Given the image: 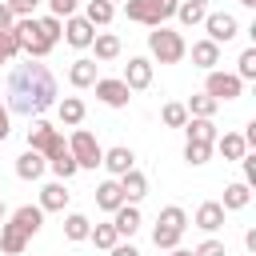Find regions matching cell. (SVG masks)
Returning a JSON list of instances; mask_svg holds the SVG:
<instances>
[{
    "instance_id": "cell-36",
    "label": "cell",
    "mask_w": 256,
    "mask_h": 256,
    "mask_svg": "<svg viewBox=\"0 0 256 256\" xmlns=\"http://www.w3.org/2000/svg\"><path fill=\"white\" fill-rule=\"evenodd\" d=\"M236 64H240V68H236V76H240V80H256V48H244Z\"/></svg>"
},
{
    "instance_id": "cell-35",
    "label": "cell",
    "mask_w": 256,
    "mask_h": 256,
    "mask_svg": "<svg viewBox=\"0 0 256 256\" xmlns=\"http://www.w3.org/2000/svg\"><path fill=\"white\" fill-rule=\"evenodd\" d=\"M48 168H52L60 180H72V176L80 172V168H76V160H72V152H60L56 160H48Z\"/></svg>"
},
{
    "instance_id": "cell-37",
    "label": "cell",
    "mask_w": 256,
    "mask_h": 256,
    "mask_svg": "<svg viewBox=\"0 0 256 256\" xmlns=\"http://www.w3.org/2000/svg\"><path fill=\"white\" fill-rule=\"evenodd\" d=\"M208 156H212V144H196V140L184 144V160L188 164H208Z\"/></svg>"
},
{
    "instance_id": "cell-33",
    "label": "cell",
    "mask_w": 256,
    "mask_h": 256,
    "mask_svg": "<svg viewBox=\"0 0 256 256\" xmlns=\"http://www.w3.org/2000/svg\"><path fill=\"white\" fill-rule=\"evenodd\" d=\"M88 240H92L96 248H116V244H120V236H116L112 224H96V228L88 232Z\"/></svg>"
},
{
    "instance_id": "cell-26",
    "label": "cell",
    "mask_w": 256,
    "mask_h": 256,
    "mask_svg": "<svg viewBox=\"0 0 256 256\" xmlns=\"http://www.w3.org/2000/svg\"><path fill=\"white\" fill-rule=\"evenodd\" d=\"M56 116H60V124L76 128V124L84 120V100H80V96H64V100L56 104Z\"/></svg>"
},
{
    "instance_id": "cell-41",
    "label": "cell",
    "mask_w": 256,
    "mask_h": 256,
    "mask_svg": "<svg viewBox=\"0 0 256 256\" xmlns=\"http://www.w3.org/2000/svg\"><path fill=\"white\" fill-rule=\"evenodd\" d=\"M76 4H80V0H48V8H52V16H56V20L76 16Z\"/></svg>"
},
{
    "instance_id": "cell-51",
    "label": "cell",
    "mask_w": 256,
    "mask_h": 256,
    "mask_svg": "<svg viewBox=\"0 0 256 256\" xmlns=\"http://www.w3.org/2000/svg\"><path fill=\"white\" fill-rule=\"evenodd\" d=\"M108 4H112V8H116V4H124V0H108Z\"/></svg>"
},
{
    "instance_id": "cell-34",
    "label": "cell",
    "mask_w": 256,
    "mask_h": 256,
    "mask_svg": "<svg viewBox=\"0 0 256 256\" xmlns=\"http://www.w3.org/2000/svg\"><path fill=\"white\" fill-rule=\"evenodd\" d=\"M176 16H180V24H204V4H192V0H184V4H176Z\"/></svg>"
},
{
    "instance_id": "cell-48",
    "label": "cell",
    "mask_w": 256,
    "mask_h": 256,
    "mask_svg": "<svg viewBox=\"0 0 256 256\" xmlns=\"http://www.w3.org/2000/svg\"><path fill=\"white\" fill-rule=\"evenodd\" d=\"M168 252H172V256H192L188 248H168Z\"/></svg>"
},
{
    "instance_id": "cell-29",
    "label": "cell",
    "mask_w": 256,
    "mask_h": 256,
    "mask_svg": "<svg viewBox=\"0 0 256 256\" xmlns=\"http://www.w3.org/2000/svg\"><path fill=\"white\" fill-rule=\"evenodd\" d=\"M112 16H116V8H112L108 0H88V8H84V20H88L92 28H96V24H108Z\"/></svg>"
},
{
    "instance_id": "cell-23",
    "label": "cell",
    "mask_w": 256,
    "mask_h": 256,
    "mask_svg": "<svg viewBox=\"0 0 256 256\" xmlns=\"http://www.w3.org/2000/svg\"><path fill=\"white\" fill-rule=\"evenodd\" d=\"M184 132H188V140H196V144H216V124L212 120H200V116H188V124H184Z\"/></svg>"
},
{
    "instance_id": "cell-39",
    "label": "cell",
    "mask_w": 256,
    "mask_h": 256,
    "mask_svg": "<svg viewBox=\"0 0 256 256\" xmlns=\"http://www.w3.org/2000/svg\"><path fill=\"white\" fill-rule=\"evenodd\" d=\"M36 24H40V32H44V36H48L52 44H56V40H60V32H64V20H56L52 12H48V16H40Z\"/></svg>"
},
{
    "instance_id": "cell-20",
    "label": "cell",
    "mask_w": 256,
    "mask_h": 256,
    "mask_svg": "<svg viewBox=\"0 0 256 256\" xmlns=\"http://www.w3.org/2000/svg\"><path fill=\"white\" fill-rule=\"evenodd\" d=\"M192 64L204 68V72H212V68L220 64V44H212V40H196V44H192Z\"/></svg>"
},
{
    "instance_id": "cell-3",
    "label": "cell",
    "mask_w": 256,
    "mask_h": 256,
    "mask_svg": "<svg viewBox=\"0 0 256 256\" xmlns=\"http://www.w3.org/2000/svg\"><path fill=\"white\" fill-rule=\"evenodd\" d=\"M188 228V212L180 204H168L160 216H156V228H152V244L156 248H180V236Z\"/></svg>"
},
{
    "instance_id": "cell-8",
    "label": "cell",
    "mask_w": 256,
    "mask_h": 256,
    "mask_svg": "<svg viewBox=\"0 0 256 256\" xmlns=\"http://www.w3.org/2000/svg\"><path fill=\"white\" fill-rule=\"evenodd\" d=\"M240 92H244V80H240L236 72H220V68H212V72H208V80H204V96H212L216 104L236 100Z\"/></svg>"
},
{
    "instance_id": "cell-49",
    "label": "cell",
    "mask_w": 256,
    "mask_h": 256,
    "mask_svg": "<svg viewBox=\"0 0 256 256\" xmlns=\"http://www.w3.org/2000/svg\"><path fill=\"white\" fill-rule=\"evenodd\" d=\"M240 4H244V8H256V0H240Z\"/></svg>"
},
{
    "instance_id": "cell-10",
    "label": "cell",
    "mask_w": 256,
    "mask_h": 256,
    "mask_svg": "<svg viewBox=\"0 0 256 256\" xmlns=\"http://www.w3.org/2000/svg\"><path fill=\"white\" fill-rule=\"evenodd\" d=\"M120 80L128 84V92H144V88L152 84V60H148V56H132Z\"/></svg>"
},
{
    "instance_id": "cell-24",
    "label": "cell",
    "mask_w": 256,
    "mask_h": 256,
    "mask_svg": "<svg viewBox=\"0 0 256 256\" xmlns=\"http://www.w3.org/2000/svg\"><path fill=\"white\" fill-rule=\"evenodd\" d=\"M124 204V192H120V180H104L100 188H96V208H104V212H116Z\"/></svg>"
},
{
    "instance_id": "cell-45",
    "label": "cell",
    "mask_w": 256,
    "mask_h": 256,
    "mask_svg": "<svg viewBox=\"0 0 256 256\" xmlns=\"http://www.w3.org/2000/svg\"><path fill=\"white\" fill-rule=\"evenodd\" d=\"M108 252H112V256H140L132 244H116V248H108Z\"/></svg>"
},
{
    "instance_id": "cell-30",
    "label": "cell",
    "mask_w": 256,
    "mask_h": 256,
    "mask_svg": "<svg viewBox=\"0 0 256 256\" xmlns=\"http://www.w3.org/2000/svg\"><path fill=\"white\" fill-rule=\"evenodd\" d=\"M88 232H92V224H88V216H80V212H72V216L64 220V236H68V240H88Z\"/></svg>"
},
{
    "instance_id": "cell-38",
    "label": "cell",
    "mask_w": 256,
    "mask_h": 256,
    "mask_svg": "<svg viewBox=\"0 0 256 256\" xmlns=\"http://www.w3.org/2000/svg\"><path fill=\"white\" fill-rule=\"evenodd\" d=\"M16 52H20V44H16L12 28H0V64H8V60H12Z\"/></svg>"
},
{
    "instance_id": "cell-1",
    "label": "cell",
    "mask_w": 256,
    "mask_h": 256,
    "mask_svg": "<svg viewBox=\"0 0 256 256\" xmlns=\"http://www.w3.org/2000/svg\"><path fill=\"white\" fill-rule=\"evenodd\" d=\"M56 104V76L48 72V64L40 60H24L8 72V112H20V116H40L44 108Z\"/></svg>"
},
{
    "instance_id": "cell-40",
    "label": "cell",
    "mask_w": 256,
    "mask_h": 256,
    "mask_svg": "<svg viewBox=\"0 0 256 256\" xmlns=\"http://www.w3.org/2000/svg\"><path fill=\"white\" fill-rule=\"evenodd\" d=\"M40 4H44V0H8V12H12L16 20H20V16H32V12L40 8Z\"/></svg>"
},
{
    "instance_id": "cell-13",
    "label": "cell",
    "mask_w": 256,
    "mask_h": 256,
    "mask_svg": "<svg viewBox=\"0 0 256 256\" xmlns=\"http://www.w3.org/2000/svg\"><path fill=\"white\" fill-rule=\"evenodd\" d=\"M112 176H124V172H132L136 168V156H132V148H124V144H116V148H108L104 152V160H100Z\"/></svg>"
},
{
    "instance_id": "cell-11",
    "label": "cell",
    "mask_w": 256,
    "mask_h": 256,
    "mask_svg": "<svg viewBox=\"0 0 256 256\" xmlns=\"http://www.w3.org/2000/svg\"><path fill=\"white\" fill-rule=\"evenodd\" d=\"M64 40H68L72 48H92L96 28H92L84 16H68V20H64Z\"/></svg>"
},
{
    "instance_id": "cell-28",
    "label": "cell",
    "mask_w": 256,
    "mask_h": 256,
    "mask_svg": "<svg viewBox=\"0 0 256 256\" xmlns=\"http://www.w3.org/2000/svg\"><path fill=\"white\" fill-rule=\"evenodd\" d=\"M92 48H96V60H116V56H120V36H112V32H96Z\"/></svg>"
},
{
    "instance_id": "cell-42",
    "label": "cell",
    "mask_w": 256,
    "mask_h": 256,
    "mask_svg": "<svg viewBox=\"0 0 256 256\" xmlns=\"http://www.w3.org/2000/svg\"><path fill=\"white\" fill-rule=\"evenodd\" d=\"M192 256H228V252H224L220 240H204L200 248H192Z\"/></svg>"
},
{
    "instance_id": "cell-46",
    "label": "cell",
    "mask_w": 256,
    "mask_h": 256,
    "mask_svg": "<svg viewBox=\"0 0 256 256\" xmlns=\"http://www.w3.org/2000/svg\"><path fill=\"white\" fill-rule=\"evenodd\" d=\"M244 248L256 256V228H248V232H244Z\"/></svg>"
},
{
    "instance_id": "cell-32",
    "label": "cell",
    "mask_w": 256,
    "mask_h": 256,
    "mask_svg": "<svg viewBox=\"0 0 256 256\" xmlns=\"http://www.w3.org/2000/svg\"><path fill=\"white\" fill-rule=\"evenodd\" d=\"M160 120H164L168 128H184V124H188V108L172 100V104H164V108H160Z\"/></svg>"
},
{
    "instance_id": "cell-21",
    "label": "cell",
    "mask_w": 256,
    "mask_h": 256,
    "mask_svg": "<svg viewBox=\"0 0 256 256\" xmlns=\"http://www.w3.org/2000/svg\"><path fill=\"white\" fill-rule=\"evenodd\" d=\"M12 224H16V228H24L28 236H36V232H40V224H44L40 204H24V208H16V212H12Z\"/></svg>"
},
{
    "instance_id": "cell-25",
    "label": "cell",
    "mask_w": 256,
    "mask_h": 256,
    "mask_svg": "<svg viewBox=\"0 0 256 256\" xmlns=\"http://www.w3.org/2000/svg\"><path fill=\"white\" fill-rule=\"evenodd\" d=\"M248 200H252V188L244 184V180H236V184H228L224 188V212H240V208H248Z\"/></svg>"
},
{
    "instance_id": "cell-50",
    "label": "cell",
    "mask_w": 256,
    "mask_h": 256,
    "mask_svg": "<svg viewBox=\"0 0 256 256\" xmlns=\"http://www.w3.org/2000/svg\"><path fill=\"white\" fill-rule=\"evenodd\" d=\"M0 220H4V200H0Z\"/></svg>"
},
{
    "instance_id": "cell-44",
    "label": "cell",
    "mask_w": 256,
    "mask_h": 256,
    "mask_svg": "<svg viewBox=\"0 0 256 256\" xmlns=\"http://www.w3.org/2000/svg\"><path fill=\"white\" fill-rule=\"evenodd\" d=\"M8 132H12V124H8V108L0 104V144L8 140Z\"/></svg>"
},
{
    "instance_id": "cell-4",
    "label": "cell",
    "mask_w": 256,
    "mask_h": 256,
    "mask_svg": "<svg viewBox=\"0 0 256 256\" xmlns=\"http://www.w3.org/2000/svg\"><path fill=\"white\" fill-rule=\"evenodd\" d=\"M176 4L180 0H124V16L136 20V24L160 28L168 16H176Z\"/></svg>"
},
{
    "instance_id": "cell-47",
    "label": "cell",
    "mask_w": 256,
    "mask_h": 256,
    "mask_svg": "<svg viewBox=\"0 0 256 256\" xmlns=\"http://www.w3.org/2000/svg\"><path fill=\"white\" fill-rule=\"evenodd\" d=\"M12 20H16V16L8 12V4H0V28H12Z\"/></svg>"
},
{
    "instance_id": "cell-31",
    "label": "cell",
    "mask_w": 256,
    "mask_h": 256,
    "mask_svg": "<svg viewBox=\"0 0 256 256\" xmlns=\"http://www.w3.org/2000/svg\"><path fill=\"white\" fill-rule=\"evenodd\" d=\"M184 108H188V116H200V120H212V112H216V100L200 92V96H192V100H188Z\"/></svg>"
},
{
    "instance_id": "cell-14",
    "label": "cell",
    "mask_w": 256,
    "mask_h": 256,
    "mask_svg": "<svg viewBox=\"0 0 256 256\" xmlns=\"http://www.w3.org/2000/svg\"><path fill=\"white\" fill-rule=\"evenodd\" d=\"M120 180V192H124V204H136V200H144L148 196V176L144 172H124V176H116Z\"/></svg>"
},
{
    "instance_id": "cell-18",
    "label": "cell",
    "mask_w": 256,
    "mask_h": 256,
    "mask_svg": "<svg viewBox=\"0 0 256 256\" xmlns=\"http://www.w3.org/2000/svg\"><path fill=\"white\" fill-rule=\"evenodd\" d=\"M68 80H72V88H92L100 76H96V60H88V56H80V60H72V68H68Z\"/></svg>"
},
{
    "instance_id": "cell-22",
    "label": "cell",
    "mask_w": 256,
    "mask_h": 256,
    "mask_svg": "<svg viewBox=\"0 0 256 256\" xmlns=\"http://www.w3.org/2000/svg\"><path fill=\"white\" fill-rule=\"evenodd\" d=\"M112 228H116V236H132V232L140 228V212H136V204H120V208L112 212Z\"/></svg>"
},
{
    "instance_id": "cell-5",
    "label": "cell",
    "mask_w": 256,
    "mask_h": 256,
    "mask_svg": "<svg viewBox=\"0 0 256 256\" xmlns=\"http://www.w3.org/2000/svg\"><path fill=\"white\" fill-rule=\"evenodd\" d=\"M148 52L160 60V64H180L184 60V52H188V44H184V36L180 32H172V28H152L148 32Z\"/></svg>"
},
{
    "instance_id": "cell-19",
    "label": "cell",
    "mask_w": 256,
    "mask_h": 256,
    "mask_svg": "<svg viewBox=\"0 0 256 256\" xmlns=\"http://www.w3.org/2000/svg\"><path fill=\"white\" fill-rule=\"evenodd\" d=\"M196 228H204V232L224 228V208H220V200H204V204L196 208Z\"/></svg>"
},
{
    "instance_id": "cell-43",
    "label": "cell",
    "mask_w": 256,
    "mask_h": 256,
    "mask_svg": "<svg viewBox=\"0 0 256 256\" xmlns=\"http://www.w3.org/2000/svg\"><path fill=\"white\" fill-rule=\"evenodd\" d=\"M240 164H244V184L252 188V184H256V156H248V152H244V156H240Z\"/></svg>"
},
{
    "instance_id": "cell-27",
    "label": "cell",
    "mask_w": 256,
    "mask_h": 256,
    "mask_svg": "<svg viewBox=\"0 0 256 256\" xmlns=\"http://www.w3.org/2000/svg\"><path fill=\"white\" fill-rule=\"evenodd\" d=\"M212 148H220V156L224 160H240L244 152H248V144H244V136L240 132H224V136H216V144Z\"/></svg>"
},
{
    "instance_id": "cell-15",
    "label": "cell",
    "mask_w": 256,
    "mask_h": 256,
    "mask_svg": "<svg viewBox=\"0 0 256 256\" xmlns=\"http://www.w3.org/2000/svg\"><path fill=\"white\" fill-rule=\"evenodd\" d=\"M68 188H64V180H52V184H44L40 188V212H64V204H68Z\"/></svg>"
},
{
    "instance_id": "cell-7",
    "label": "cell",
    "mask_w": 256,
    "mask_h": 256,
    "mask_svg": "<svg viewBox=\"0 0 256 256\" xmlns=\"http://www.w3.org/2000/svg\"><path fill=\"white\" fill-rule=\"evenodd\" d=\"M68 152H72L76 168H96V164L104 160V148L96 144V136H92L88 128H76V132H72V140H68Z\"/></svg>"
},
{
    "instance_id": "cell-2",
    "label": "cell",
    "mask_w": 256,
    "mask_h": 256,
    "mask_svg": "<svg viewBox=\"0 0 256 256\" xmlns=\"http://www.w3.org/2000/svg\"><path fill=\"white\" fill-rule=\"evenodd\" d=\"M12 36H16V44H20V52L28 56V60H44L56 44L40 32V24H36V16H20V20H12Z\"/></svg>"
},
{
    "instance_id": "cell-16",
    "label": "cell",
    "mask_w": 256,
    "mask_h": 256,
    "mask_svg": "<svg viewBox=\"0 0 256 256\" xmlns=\"http://www.w3.org/2000/svg\"><path fill=\"white\" fill-rule=\"evenodd\" d=\"M28 240H32V236H28L24 228H16L12 220L0 228V252H4V256H20V252L28 248Z\"/></svg>"
},
{
    "instance_id": "cell-9",
    "label": "cell",
    "mask_w": 256,
    "mask_h": 256,
    "mask_svg": "<svg viewBox=\"0 0 256 256\" xmlns=\"http://www.w3.org/2000/svg\"><path fill=\"white\" fill-rule=\"evenodd\" d=\"M204 28H208V40H212V44H228V40L240 32V24H236L232 12H208V16H204Z\"/></svg>"
},
{
    "instance_id": "cell-6",
    "label": "cell",
    "mask_w": 256,
    "mask_h": 256,
    "mask_svg": "<svg viewBox=\"0 0 256 256\" xmlns=\"http://www.w3.org/2000/svg\"><path fill=\"white\" fill-rule=\"evenodd\" d=\"M28 148H32V152H40L44 160H56L60 152H68L64 136H60L48 120H40V116H32V124H28Z\"/></svg>"
},
{
    "instance_id": "cell-17",
    "label": "cell",
    "mask_w": 256,
    "mask_h": 256,
    "mask_svg": "<svg viewBox=\"0 0 256 256\" xmlns=\"http://www.w3.org/2000/svg\"><path fill=\"white\" fill-rule=\"evenodd\" d=\"M44 168H48V160H44L40 152H32V148L16 156V176H20V180H40Z\"/></svg>"
},
{
    "instance_id": "cell-52",
    "label": "cell",
    "mask_w": 256,
    "mask_h": 256,
    "mask_svg": "<svg viewBox=\"0 0 256 256\" xmlns=\"http://www.w3.org/2000/svg\"><path fill=\"white\" fill-rule=\"evenodd\" d=\"M192 4H208V0H192Z\"/></svg>"
},
{
    "instance_id": "cell-12",
    "label": "cell",
    "mask_w": 256,
    "mask_h": 256,
    "mask_svg": "<svg viewBox=\"0 0 256 256\" xmlns=\"http://www.w3.org/2000/svg\"><path fill=\"white\" fill-rule=\"evenodd\" d=\"M96 96H100L108 108H124L132 92H128V84H124V80H96Z\"/></svg>"
}]
</instances>
